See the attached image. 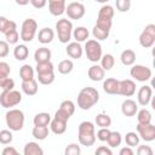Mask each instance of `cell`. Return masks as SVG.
<instances>
[{
    "label": "cell",
    "instance_id": "11",
    "mask_svg": "<svg viewBox=\"0 0 155 155\" xmlns=\"http://www.w3.org/2000/svg\"><path fill=\"white\" fill-rule=\"evenodd\" d=\"M137 133L144 142H153L155 139V126L150 124H138L136 126Z\"/></svg>",
    "mask_w": 155,
    "mask_h": 155
},
{
    "label": "cell",
    "instance_id": "6",
    "mask_svg": "<svg viewBox=\"0 0 155 155\" xmlns=\"http://www.w3.org/2000/svg\"><path fill=\"white\" fill-rule=\"evenodd\" d=\"M22 102V94L19 91H16L15 88L12 90H2L0 94V104L2 108L11 109L16 105H18Z\"/></svg>",
    "mask_w": 155,
    "mask_h": 155
},
{
    "label": "cell",
    "instance_id": "46",
    "mask_svg": "<svg viewBox=\"0 0 155 155\" xmlns=\"http://www.w3.org/2000/svg\"><path fill=\"white\" fill-rule=\"evenodd\" d=\"M110 130L109 127H99V130L97 131V134H96V138L101 142H107L109 134H110Z\"/></svg>",
    "mask_w": 155,
    "mask_h": 155
},
{
    "label": "cell",
    "instance_id": "32",
    "mask_svg": "<svg viewBox=\"0 0 155 155\" xmlns=\"http://www.w3.org/2000/svg\"><path fill=\"white\" fill-rule=\"evenodd\" d=\"M109 34H110V30H109V29H104V28L98 27V25H96V24H94V27H93V29H92V35H93V38H94L96 40H98V41L107 40L108 36H109Z\"/></svg>",
    "mask_w": 155,
    "mask_h": 155
},
{
    "label": "cell",
    "instance_id": "22",
    "mask_svg": "<svg viewBox=\"0 0 155 155\" xmlns=\"http://www.w3.org/2000/svg\"><path fill=\"white\" fill-rule=\"evenodd\" d=\"M51 50L42 46V47H39L35 52H34V59L36 63H40V62H47V61H51Z\"/></svg>",
    "mask_w": 155,
    "mask_h": 155
},
{
    "label": "cell",
    "instance_id": "39",
    "mask_svg": "<svg viewBox=\"0 0 155 155\" xmlns=\"http://www.w3.org/2000/svg\"><path fill=\"white\" fill-rule=\"evenodd\" d=\"M5 41L8 44V45H17L18 44V41H19V34H18V31H17V28H15V29H11V30H8V31H6L5 33Z\"/></svg>",
    "mask_w": 155,
    "mask_h": 155
},
{
    "label": "cell",
    "instance_id": "13",
    "mask_svg": "<svg viewBox=\"0 0 155 155\" xmlns=\"http://www.w3.org/2000/svg\"><path fill=\"white\" fill-rule=\"evenodd\" d=\"M153 98V88L149 85H144L138 90L137 93V102L142 107H147Z\"/></svg>",
    "mask_w": 155,
    "mask_h": 155
},
{
    "label": "cell",
    "instance_id": "23",
    "mask_svg": "<svg viewBox=\"0 0 155 155\" xmlns=\"http://www.w3.org/2000/svg\"><path fill=\"white\" fill-rule=\"evenodd\" d=\"M120 61L126 67H131L136 62V52L131 48H127V50H124L121 52V56H120Z\"/></svg>",
    "mask_w": 155,
    "mask_h": 155
},
{
    "label": "cell",
    "instance_id": "16",
    "mask_svg": "<svg viewBox=\"0 0 155 155\" xmlns=\"http://www.w3.org/2000/svg\"><path fill=\"white\" fill-rule=\"evenodd\" d=\"M137 111H138V104L133 99L127 98V99H125L122 102V104H121V113L125 116H127V117L134 116Z\"/></svg>",
    "mask_w": 155,
    "mask_h": 155
},
{
    "label": "cell",
    "instance_id": "34",
    "mask_svg": "<svg viewBox=\"0 0 155 155\" xmlns=\"http://www.w3.org/2000/svg\"><path fill=\"white\" fill-rule=\"evenodd\" d=\"M74 69V63L71 59H63L58 63V71L63 75L70 74Z\"/></svg>",
    "mask_w": 155,
    "mask_h": 155
},
{
    "label": "cell",
    "instance_id": "50",
    "mask_svg": "<svg viewBox=\"0 0 155 155\" xmlns=\"http://www.w3.org/2000/svg\"><path fill=\"white\" fill-rule=\"evenodd\" d=\"M94 154H96V155H113V150H111V148H109V147L101 145V147H98V148L96 149Z\"/></svg>",
    "mask_w": 155,
    "mask_h": 155
},
{
    "label": "cell",
    "instance_id": "7",
    "mask_svg": "<svg viewBox=\"0 0 155 155\" xmlns=\"http://www.w3.org/2000/svg\"><path fill=\"white\" fill-rule=\"evenodd\" d=\"M38 34V23L33 18H27L23 21L21 27V34L19 38L24 42H30Z\"/></svg>",
    "mask_w": 155,
    "mask_h": 155
},
{
    "label": "cell",
    "instance_id": "15",
    "mask_svg": "<svg viewBox=\"0 0 155 155\" xmlns=\"http://www.w3.org/2000/svg\"><path fill=\"white\" fill-rule=\"evenodd\" d=\"M48 11L52 16H62L65 12V0H47Z\"/></svg>",
    "mask_w": 155,
    "mask_h": 155
},
{
    "label": "cell",
    "instance_id": "37",
    "mask_svg": "<svg viewBox=\"0 0 155 155\" xmlns=\"http://www.w3.org/2000/svg\"><path fill=\"white\" fill-rule=\"evenodd\" d=\"M137 120H138V124H150L151 122V113L147 109V108H143L140 110H138L137 113Z\"/></svg>",
    "mask_w": 155,
    "mask_h": 155
},
{
    "label": "cell",
    "instance_id": "14",
    "mask_svg": "<svg viewBox=\"0 0 155 155\" xmlns=\"http://www.w3.org/2000/svg\"><path fill=\"white\" fill-rule=\"evenodd\" d=\"M65 52H67V54L70 58H73V59H80L82 57V54H84V47L78 41L68 42V45L65 47Z\"/></svg>",
    "mask_w": 155,
    "mask_h": 155
},
{
    "label": "cell",
    "instance_id": "40",
    "mask_svg": "<svg viewBox=\"0 0 155 155\" xmlns=\"http://www.w3.org/2000/svg\"><path fill=\"white\" fill-rule=\"evenodd\" d=\"M139 136H138V133L137 132H127L126 133V136H125V143L128 145V147H131V148H134V147H137L138 144H139Z\"/></svg>",
    "mask_w": 155,
    "mask_h": 155
},
{
    "label": "cell",
    "instance_id": "27",
    "mask_svg": "<svg viewBox=\"0 0 155 155\" xmlns=\"http://www.w3.org/2000/svg\"><path fill=\"white\" fill-rule=\"evenodd\" d=\"M24 155H42L44 150L36 142H28L23 149Z\"/></svg>",
    "mask_w": 155,
    "mask_h": 155
},
{
    "label": "cell",
    "instance_id": "41",
    "mask_svg": "<svg viewBox=\"0 0 155 155\" xmlns=\"http://www.w3.org/2000/svg\"><path fill=\"white\" fill-rule=\"evenodd\" d=\"M38 81L41 85H51L54 81V70L53 71H48V73L38 74Z\"/></svg>",
    "mask_w": 155,
    "mask_h": 155
},
{
    "label": "cell",
    "instance_id": "4",
    "mask_svg": "<svg viewBox=\"0 0 155 155\" xmlns=\"http://www.w3.org/2000/svg\"><path fill=\"white\" fill-rule=\"evenodd\" d=\"M56 33L62 44H68L73 35V23L68 18H61L56 22Z\"/></svg>",
    "mask_w": 155,
    "mask_h": 155
},
{
    "label": "cell",
    "instance_id": "25",
    "mask_svg": "<svg viewBox=\"0 0 155 155\" xmlns=\"http://www.w3.org/2000/svg\"><path fill=\"white\" fill-rule=\"evenodd\" d=\"M75 41L78 42H85L86 40H88V36H90V31L87 28L85 27H78L75 29H73V35H71Z\"/></svg>",
    "mask_w": 155,
    "mask_h": 155
},
{
    "label": "cell",
    "instance_id": "5",
    "mask_svg": "<svg viewBox=\"0 0 155 155\" xmlns=\"http://www.w3.org/2000/svg\"><path fill=\"white\" fill-rule=\"evenodd\" d=\"M85 54L87 57V59L92 63H97L99 62L103 52H102V45L98 40L96 39H90L85 41V47H84Z\"/></svg>",
    "mask_w": 155,
    "mask_h": 155
},
{
    "label": "cell",
    "instance_id": "20",
    "mask_svg": "<svg viewBox=\"0 0 155 155\" xmlns=\"http://www.w3.org/2000/svg\"><path fill=\"white\" fill-rule=\"evenodd\" d=\"M67 124H68V121H64V120L53 117L50 121V130L54 134H63L67 131Z\"/></svg>",
    "mask_w": 155,
    "mask_h": 155
},
{
    "label": "cell",
    "instance_id": "12",
    "mask_svg": "<svg viewBox=\"0 0 155 155\" xmlns=\"http://www.w3.org/2000/svg\"><path fill=\"white\" fill-rule=\"evenodd\" d=\"M136 93V82L131 79L119 80V92L117 94L124 97H131Z\"/></svg>",
    "mask_w": 155,
    "mask_h": 155
},
{
    "label": "cell",
    "instance_id": "35",
    "mask_svg": "<svg viewBox=\"0 0 155 155\" xmlns=\"http://www.w3.org/2000/svg\"><path fill=\"white\" fill-rule=\"evenodd\" d=\"M15 28H17L16 22H13V21H11V19H8L4 16H0V33L5 34L6 31H8L11 29H15Z\"/></svg>",
    "mask_w": 155,
    "mask_h": 155
},
{
    "label": "cell",
    "instance_id": "44",
    "mask_svg": "<svg viewBox=\"0 0 155 155\" xmlns=\"http://www.w3.org/2000/svg\"><path fill=\"white\" fill-rule=\"evenodd\" d=\"M115 6L119 12H128L131 8V0H115Z\"/></svg>",
    "mask_w": 155,
    "mask_h": 155
},
{
    "label": "cell",
    "instance_id": "10",
    "mask_svg": "<svg viewBox=\"0 0 155 155\" xmlns=\"http://www.w3.org/2000/svg\"><path fill=\"white\" fill-rule=\"evenodd\" d=\"M65 13H67L68 18L78 21L85 16L86 8H85L84 4L78 2V1H73V2L68 4V6H65Z\"/></svg>",
    "mask_w": 155,
    "mask_h": 155
},
{
    "label": "cell",
    "instance_id": "26",
    "mask_svg": "<svg viewBox=\"0 0 155 155\" xmlns=\"http://www.w3.org/2000/svg\"><path fill=\"white\" fill-rule=\"evenodd\" d=\"M13 56L17 61H24L29 56V48L24 44H17L13 48Z\"/></svg>",
    "mask_w": 155,
    "mask_h": 155
},
{
    "label": "cell",
    "instance_id": "2",
    "mask_svg": "<svg viewBox=\"0 0 155 155\" xmlns=\"http://www.w3.org/2000/svg\"><path fill=\"white\" fill-rule=\"evenodd\" d=\"M79 143L84 147H92L96 143V128L91 121H82L78 127Z\"/></svg>",
    "mask_w": 155,
    "mask_h": 155
},
{
    "label": "cell",
    "instance_id": "31",
    "mask_svg": "<svg viewBox=\"0 0 155 155\" xmlns=\"http://www.w3.org/2000/svg\"><path fill=\"white\" fill-rule=\"evenodd\" d=\"M99 62H101L99 65H101L105 71H108V70H111V68L114 67V64H115V58H114V56H113L111 53H105V54H102Z\"/></svg>",
    "mask_w": 155,
    "mask_h": 155
},
{
    "label": "cell",
    "instance_id": "55",
    "mask_svg": "<svg viewBox=\"0 0 155 155\" xmlns=\"http://www.w3.org/2000/svg\"><path fill=\"white\" fill-rule=\"evenodd\" d=\"M119 154H120V155H133L134 151H133V149H132L131 147L126 145V147H124V148L120 149V153H119Z\"/></svg>",
    "mask_w": 155,
    "mask_h": 155
},
{
    "label": "cell",
    "instance_id": "57",
    "mask_svg": "<svg viewBox=\"0 0 155 155\" xmlns=\"http://www.w3.org/2000/svg\"><path fill=\"white\" fill-rule=\"evenodd\" d=\"M96 2H98V4H107L109 0H94Z\"/></svg>",
    "mask_w": 155,
    "mask_h": 155
},
{
    "label": "cell",
    "instance_id": "45",
    "mask_svg": "<svg viewBox=\"0 0 155 155\" xmlns=\"http://www.w3.org/2000/svg\"><path fill=\"white\" fill-rule=\"evenodd\" d=\"M80 153H81V148L76 143H71L67 145V148L64 149V155H80Z\"/></svg>",
    "mask_w": 155,
    "mask_h": 155
},
{
    "label": "cell",
    "instance_id": "33",
    "mask_svg": "<svg viewBox=\"0 0 155 155\" xmlns=\"http://www.w3.org/2000/svg\"><path fill=\"white\" fill-rule=\"evenodd\" d=\"M121 142H122V136L117 131H111L108 139H107V143H108L109 148H116L121 144Z\"/></svg>",
    "mask_w": 155,
    "mask_h": 155
},
{
    "label": "cell",
    "instance_id": "54",
    "mask_svg": "<svg viewBox=\"0 0 155 155\" xmlns=\"http://www.w3.org/2000/svg\"><path fill=\"white\" fill-rule=\"evenodd\" d=\"M17 154H18L17 149L12 145H6L2 149V155H17Z\"/></svg>",
    "mask_w": 155,
    "mask_h": 155
},
{
    "label": "cell",
    "instance_id": "24",
    "mask_svg": "<svg viewBox=\"0 0 155 155\" xmlns=\"http://www.w3.org/2000/svg\"><path fill=\"white\" fill-rule=\"evenodd\" d=\"M114 7L108 5V4H104L99 11H98V15H97V19H105V21H113V17H114Z\"/></svg>",
    "mask_w": 155,
    "mask_h": 155
},
{
    "label": "cell",
    "instance_id": "49",
    "mask_svg": "<svg viewBox=\"0 0 155 155\" xmlns=\"http://www.w3.org/2000/svg\"><path fill=\"white\" fill-rule=\"evenodd\" d=\"M10 52V45L5 40H0V58H5Z\"/></svg>",
    "mask_w": 155,
    "mask_h": 155
},
{
    "label": "cell",
    "instance_id": "47",
    "mask_svg": "<svg viewBox=\"0 0 155 155\" xmlns=\"http://www.w3.org/2000/svg\"><path fill=\"white\" fill-rule=\"evenodd\" d=\"M10 73H11L10 64L7 62H0V80L5 79V78H8Z\"/></svg>",
    "mask_w": 155,
    "mask_h": 155
},
{
    "label": "cell",
    "instance_id": "53",
    "mask_svg": "<svg viewBox=\"0 0 155 155\" xmlns=\"http://www.w3.org/2000/svg\"><path fill=\"white\" fill-rule=\"evenodd\" d=\"M30 2V5L34 7V8H44L45 6H46V4H47V0H30L29 1Z\"/></svg>",
    "mask_w": 155,
    "mask_h": 155
},
{
    "label": "cell",
    "instance_id": "21",
    "mask_svg": "<svg viewBox=\"0 0 155 155\" xmlns=\"http://www.w3.org/2000/svg\"><path fill=\"white\" fill-rule=\"evenodd\" d=\"M22 91L27 94V96H35L39 91L38 87V81L35 79H30L28 81H22Z\"/></svg>",
    "mask_w": 155,
    "mask_h": 155
},
{
    "label": "cell",
    "instance_id": "17",
    "mask_svg": "<svg viewBox=\"0 0 155 155\" xmlns=\"http://www.w3.org/2000/svg\"><path fill=\"white\" fill-rule=\"evenodd\" d=\"M87 75L90 78V80L92 81H102L104 80V76H105V70L99 65V64H93L88 68V71H87Z\"/></svg>",
    "mask_w": 155,
    "mask_h": 155
},
{
    "label": "cell",
    "instance_id": "19",
    "mask_svg": "<svg viewBox=\"0 0 155 155\" xmlns=\"http://www.w3.org/2000/svg\"><path fill=\"white\" fill-rule=\"evenodd\" d=\"M103 91L108 94H117L119 92V80L115 78H108L103 81Z\"/></svg>",
    "mask_w": 155,
    "mask_h": 155
},
{
    "label": "cell",
    "instance_id": "48",
    "mask_svg": "<svg viewBox=\"0 0 155 155\" xmlns=\"http://www.w3.org/2000/svg\"><path fill=\"white\" fill-rule=\"evenodd\" d=\"M0 87L2 90H12V88H15V81H13V79H11L10 76L8 78H5V79H1L0 80Z\"/></svg>",
    "mask_w": 155,
    "mask_h": 155
},
{
    "label": "cell",
    "instance_id": "28",
    "mask_svg": "<svg viewBox=\"0 0 155 155\" xmlns=\"http://www.w3.org/2000/svg\"><path fill=\"white\" fill-rule=\"evenodd\" d=\"M35 70L30 64H23L19 68V78L22 81H28L30 79H34Z\"/></svg>",
    "mask_w": 155,
    "mask_h": 155
},
{
    "label": "cell",
    "instance_id": "42",
    "mask_svg": "<svg viewBox=\"0 0 155 155\" xmlns=\"http://www.w3.org/2000/svg\"><path fill=\"white\" fill-rule=\"evenodd\" d=\"M13 139V134H12V131L8 128V130H1L0 131V143L4 144V145H7L12 142Z\"/></svg>",
    "mask_w": 155,
    "mask_h": 155
},
{
    "label": "cell",
    "instance_id": "3",
    "mask_svg": "<svg viewBox=\"0 0 155 155\" xmlns=\"http://www.w3.org/2000/svg\"><path fill=\"white\" fill-rule=\"evenodd\" d=\"M24 113L19 109L16 108H11L6 115H5V121H6V126L12 131V132H17L21 131L24 126Z\"/></svg>",
    "mask_w": 155,
    "mask_h": 155
},
{
    "label": "cell",
    "instance_id": "8",
    "mask_svg": "<svg viewBox=\"0 0 155 155\" xmlns=\"http://www.w3.org/2000/svg\"><path fill=\"white\" fill-rule=\"evenodd\" d=\"M132 68L130 69V75L132 79H134L136 81L139 82H147L151 79V69L148 68L147 65H142V64H133L131 65Z\"/></svg>",
    "mask_w": 155,
    "mask_h": 155
},
{
    "label": "cell",
    "instance_id": "18",
    "mask_svg": "<svg viewBox=\"0 0 155 155\" xmlns=\"http://www.w3.org/2000/svg\"><path fill=\"white\" fill-rule=\"evenodd\" d=\"M36 35H38V40H39V42L42 44V45L50 44V42H52V40L54 39V31H53V29L47 28V27L40 29L39 33H38Z\"/></svg>",
    "mask_w": 155,
    "mask_h": 155
},
{
    "label": "cell",
    "instance_id": "43",
    "mask_svg": "<svg viewBox=\"0 0 155 155\" xmlns=\"http://www.w3.org/2000/svg\"><path fill=\"white\" fill-rule=\"evenodd\" d=\"M59 109L64 110L65 113H68V114L71 116V115L75 113V104H74V102H73V101L67 99V101H63V102L61 103Z\"/></svg>",
    "mask_w": 155,
    "mask_h": 155
},
{
    "label": "cell",
    "instance_id": "30",
    "mask_svg": "<svg viewBox=\"0 0 155 155\" xmlns=\"http://www.w3.org/2000/svg\"><path fill=\"white\" fill-rule=\"evenodd\" d=\"M31 134L38 140H44L48 137V127L47 126H35L31 130Z\"/></svg>",
    "mask_w": 155,
    "mask_h": 155
},
{
    "label": "cell",
    "instance_id": "9",
    "mask_svg": "<svg viewBox=\"0 0 155 155\" xmlns=\"http://www.w3.org/2000/svg\"><path fill=\"white\" fill-rule=\"evenodd\" d=\"M139 44L144 48H150L155 44V24L150 23L145 25L143 31L139 35Z\"/></svg>",
    "mask_w": 155,
    "mask_h": 155
},
{
    "label": "cell",
    "instance_id": "36",
    "mask_svg": "<svg viewBox=\"0 0 155 155\" xmlns=\"http://www.w3.org/2000/svg\"><path fill=\"white\" fill-rule=\"evenodd\" d=\"M94 122L98 127H110L111 126V117L105 113H101L96 116Z\"/></svg>",
    "mask_w": 155,
    "mask_h": 155
},
{
    "label": "cell",
    "instance_id": "29",
    "mask_svg": "<svg viewBox=\"0 0 155 155\" xmlns=\"http://www.w3.org/2000/svg\"><path fill=\"white\" fill-rule=\"evenodd\" d=\"M50 121H51V115L45 111L38 113L33 119V124L35 126H48Z\"/></svg>",
    "mask_w": 155,
    "mask_h": 155
},
{
    "label": "cell",
    "instance_id": "52",
    "mask_svg": "<svg viewBox=\"0 0 155 155\" xmlns=\"http://www.w3.org/2000/svg\"><path fill=\"white\" fill-rule=\"evenodd\" d=\"M54 117L61 119V120H64V121H68V120L70 119V115H69L68 113H65L64 110H62V109L58 108V110L54 113Z\"/></svg>",
    "mask_w": 155,
    "mask_h": 155
},
{
    "label": "cell",
    "instance_id": "56",
    "mask_svg": "<svg viewBox=\"0 0 155 155\" xmlns=\"http://www.w3.org/2000/svg\"><path fill=\"white\" fill-rule=\"evenodd\" d=\"M29 1H30V0H15V2H16L17 5H19V6H25V5L29 4Z\"/></svg>",
    "mask_w": 155,
    "mask_h": 155
},
{
    "label": "cell",
    "instance_id": "1",
    "mask_svg": "<svg viewBox=\"0 0 155 155\" xmlns=\"http://www.w3.org/2000/svg\"><path fill=\"white\" fill-rule=\"evenodd\" d=\"M99 101V92L94 87H82L78 94V107L81 110H90Z\"/></svg>",
    "mask_w": 155,
    "mask_h": 155
},
{
    "label": "cell",
    "instance_id": "38",
    "mask_svg": "<svg viewBox=\"0 0 155 155\" xmlns=\"http://www.w3.org/2000/svg\"><path fill=\"white\" fill-rule=\"evenodd\" d=\"M53 70H54V65H53V63H52L51 61L36 63V67H35V71H36V74L48 73V71H53Z\"/></svg>",
    "mask_w": 155,
    "mask_h": 155
},
{
    "label": "cell",
    "instance_id": "51",
    "mask_svg": "<svg viewBox=\"0 0 155 155\" xmlns=\"http://www.w3.org/2000/svg\"><path fill=\"white\" fill-rule=\"evenodd\" d=\"M137 154L138 155H153V149L149 145H138Z\"/></svg>",
    "mask_w": 155,
    "mask_h": 155
}]
</instances>
